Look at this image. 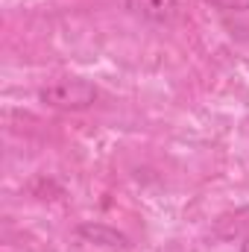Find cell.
Wrapping results in <instances>:
<instances>
[{"mask_svg":"<svg viewBox=\"0 0 249 252\" xmlns=\"http://www.w3.org/2000/svg\"><path fill=\"white\" fill-rule=\"evenodd\" d=\"M97 85L88 79H59L41 88V103L62 109V112H82L97 103Z\"/></svg>","mask_w":249,"mask_h":252,"instance_id":"6da1fadb","label":"cell"},{"mask_svg":"<svg viewBox=\"0 0 249 252\" xmlns=\"http://www.w3.org/2000/svg\"><path fill=\"white\" fill-rule=\"evenodd\" d=\"M126 9L147 24H170L179 15V0H126Z\"/></svg>","mask_w":249,"mask_h":252,"instance_id":"7a4b0ae2","label":"cell"},{"mask_svg":"<svg viewBox=\"0 0 249 252\" xmlns=\"http://www.w3.org/2000/svg\"><path fill=\"white\" fill-rule=\"evenodd\" d=\"M79 238H85L88 244H97V247H109V250H126L129 247L126 235H121L112 226H103V223H82Z\"/></svg>","mask_w":249,"mask_h":252,"instance_id":"3957f363","label":"cell"},{"mask_svg":"<svg viewBox=\"0 0 249 252\" xmlns=\"http://www.w3.org/2000/svg\"><path fill=\"white\" fill-rule=\"evenodd\" d=\"M214 235L223 241H235V238H247L249 235V208L229 211L223 217L214 220Z\"/></svg>","mask_w":249,"mask_h":252,"instance_id":"277c9868","label":"cell"},{"mask_svg":"<svg viewBox=\"0 0 249 252\" xmlns=\"http://www.w3.org/2000/svg\"><path fill=\"white\" fill-rule=\"evenodd\" d=\"M241 252H249V235L244 238V244H241Z\"/></svg>","mask_w":249,"mask_h":252,"instance_id":"5b68a950","label":"cell"}]
</instances>
